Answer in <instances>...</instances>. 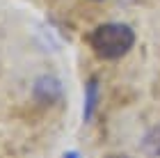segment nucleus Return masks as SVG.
<instances>
[{
	"label": "nucleus",
	"mask_w": 160,
	"mask_h": 158,
	"mask_svg": "<svg viewBox=\"0 0 160 158\" xmlns=\"http://www.w3.org/2000/svg\"><path fill=\"white\" fill-rule=\"evenodd\" d=\"M96 94H98V83L92 78V80L87 83V87H85V115H82L85 121L92 119V112H94V108H96Z\"/></svg>",
	"instance_id": "nucleus-2"
},
{
	"label": "nucleus",
	"mask_w": 160,
	"mask_h": 158,
	"mask_svg": "<svg viewBox=\"0 0 160 158\" xmlns=\"http://www.w3.org/2000/svg\"><path fill=\"white\" fill-rule=\"evenodd\" d=\"M62 158H80V154H78V151H67Z\"/></svg>",
	"instance_id": "nucleus-5"
},
{
	"label": "nucleus",
	"mask_w": 160,
	"mask_h": 158,
	"mask_svg": "<svg viewBox=\"0 0 160 158\" xmlns=\"http://www.w3.org/2000/svg\"><path fill=\"white\" fill-rule=\"evenodd\" d=\"M114 158H126V156H114Z\"/></svg>",
	"instance_id": "nucleus-6"
},
{
	"label": "nucleus",
	"mask_w": 160,
	"mask_h": 158,
	"mask_svg": "<svg viewBox=\"0 0 160 158\" xmlns=\"http://www.w3.org/2000/svg\"><path fill=\"white\" fill-rule=\"evenodd\" d=\"M142 147L147 149V154H151V156H160V126L151 128V131L144 135Z\"/></svg>",
	"instance_id": "nucleus-4"
},
{
	"label": "nucleus",
	"mask_w": 160,
	"mask_h": 158,
	"mask_svg": "<svg viewBox=\"0 0 160 158\" xmlns=\"http://www.w3.org/2000/svg\"><path fill=\"white\" fill-rule=\"evenodd\" d=\"M37 94L39 96H48V99H55L57 94H60V83L55 80V78H50V76H43L39 78V83H37Z\"/></svg>",
	"instance_id": "nucleus-3"
},
{
	"label": "nucleus",
	"mask_w": 160,
	"mask_h": 158,
	"mask_svg": "<svg viewBox=\"0 0 160 158\" xmlns=\"http://www.w3.org/2000/svg\"><path fill=\"white\" fill-rule=\"evenodd\" d=\"M135 44V30L126 23H103L89 34V46L101 60H121Z\"/></svg>",
	"instance_id": "nucleus-1"
}]
</instances>
